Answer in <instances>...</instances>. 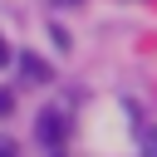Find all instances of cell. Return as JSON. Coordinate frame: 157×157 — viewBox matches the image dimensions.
I'll use <instances>...</instances> for the list:
<instances>
[{
  "instance_id": "cell-6",
  "label": "cell",
  "mask_w": 157,
  "mask_h": 157,
  "mask_svg": "<svg viewBox=\"0 0 157 157\" xmlns=\"http://www.w3.org/2000/svg\"><path fill=\"white\" fill-rule=\"evenodd\" d=\"M59 5H78V0H59Z\"/></svg>"
},
{
  "instance_id": "cell-1",
  "label": "cell",
  "mask_w": 157,
  "mask_h": 157,
  "mask_svg": "<svg viewBox=\"0 0 157 157\" xmlns=\"http://www.w3.org/2000/svg\"><path fill=\"white\" fill-rule=\"evenodd\" d=\"M64 137H69V118H64V113H44V118H39V142L59 147Z\"/></svg>"
},
{
  "instance_id": "cell-4",
  "label": "cell",
  "mask_w": 157,
  "mask_h": 157,
  "mask_svg": "<svg viewBox=\"0 0 157 157\" xmlns=\"http://www.w3.org/2000/svg\"><path fill=\"white\" fill-rule=\"evenodd\" d=\"M10 108H15V93H5V88H0V118H5Z\"/></svg>"
},
{
  "instance_id": "cell-2",
  "label": "cell",
  "mask_w": 157,
  "mask_h": 157,
  "mask_svg": "<svg viewBox=\"0 0 157 157\" xmlns=\"http://www.w3.org/2000/svg\"><path fill=\"white\" fill-rule=\"evenodd\" d=\"M20 69H25L29 83H44V78H49V64H44L39 54H20Z\"/></svg>"
},
{
  "instance_id": "cell-5",
  "label": "cell",
  "mask_w": 157,
  "mask_h": 157,
  "mask_svg": "<svg viewBox=\"0 0 157 157\" xmlns=\"http://www.w3.org/2000/svg\"><path fill=\"white\" fill-rule=\"evenodd\" d=\"M5 64H10V44L0 39V69H5Z\"/></svg>"
},
{
  "instance_id": "cell-7",
  "label": "cell",
  "mask_w": 157,
  "mask_h": 157,
  "mask_svg": "<svg viewBox=\"0 0 157 157\" xmlns=\"http://www.w3.org/2000/svg\"><path fill=\"white\" fill-rule=\"evenodd\" d=\"M0 157H10V152H0Z\"/></svg>"
},
{
  "instance_id": "cell-3",
  "label": "cell",
  "mask_w": 157,
  "mask_h": 157,
  "mask_svg": "<svg viewBox=\"0 0 157 157\" xmlns=\"http://www.w3.org/2000/svg\"><path fill=\"white\" fill-rule=\"evenodd\" d=\"M142 157H157V132H142Z\"/></svg>"
}]
</instances>
